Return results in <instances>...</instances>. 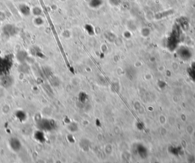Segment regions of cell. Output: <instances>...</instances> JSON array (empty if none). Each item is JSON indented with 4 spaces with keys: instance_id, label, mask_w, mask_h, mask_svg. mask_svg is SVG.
<instances>
[{
    "instance_id": "cell-1",
    "label": "cell",
    "mask_w": 195,
    "mask_h": 163,
    "mask_svg": "<svg viewBox=\"0 0 195 163\" xmlns=\"http://www.w3.org/2000/svg\"><path fill=\"white\" fill-rule=\"evenodd\" d=\"M11 66V61L9 58H0V75H3Z\"/></svg>"
},
{
    "instance_id": "cell-2",
    "label": "cell",
    "mask_w": 195,
    "mask_h": 163,
    "mask_svg": "<svg viewBox=\"0 0 195 163\" xmlns=\"http://www.w3.org/2000/svg\"><path fill=\"white\" fill-rule=\"evenodd\" d=\"M9 144L12 149L14 152L20 151L22 147V144L20 141L16 138H13L10 140Z\"/></svg>"
},
{
    "instance_id": "cell-3",
    "label": "cell",
    "mask_w": 195,
    "mask_h": 163,
    "mask_svg": "<svg viewBox=\"0 0 195 163\" xmlns=\"http://www.w3.org/2000/svg\"><path fill=\"white\" fill-rule=\"evenodd\" d=\"M1 84L4 87H8L13 84L12 78H11L10 76H5L2 79L1 81Z\"/></svg>"
},
{
    "instance_id": "cell-4",
    "label": "cell",
    "mask_w": 195,
    "mask_h": 163,
    "mask_svg": "<svg viewBox=\"0 0 195 163\" xmlns=\"http://www.w3.org/2000/svg\"><path fill=\"white\" fill-rule=\"evenodd\" d=\"M103 3V0H91L90 6L93 8H97Z\"/></svg>"
},
{
    "instance_id": "cell-5",
    "label": "cell",
    "mask_w": 195,
    "mask_h": 163,
    "mask_svg": "<svg viewBox=\"0 0 195 163\" xmlns=\"http://www.w3.org/2000/svg\"><path fill=\"white\" fill-rule=\"evenodd\" d=\"M85 28L87 30V31L90 34H92L94 33V28L92 26L90 25H86L85 26Z\"/></svg>"
},
{
    "instance_id": "cell-6",
    "label": "cell",
    "mask_w": 195,
    "mask_h": 163,
    "mask_svg": "<svg viewBox=\"0 0 195 163\" xmlns=\"http://www.w3.org/2000/svg\"><path fill=\"white\" fill-rule=\"evenodd\" d=\"M111 4H112L114 5H117L119 4L120 0H110Z\"/></svg>"
}]
</instances>
